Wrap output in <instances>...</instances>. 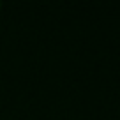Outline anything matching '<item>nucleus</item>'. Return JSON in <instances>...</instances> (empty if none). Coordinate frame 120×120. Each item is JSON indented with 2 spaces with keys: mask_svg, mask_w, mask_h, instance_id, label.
<instances>
[{
  "mask_svg": "<svg viewBox=\"0 0 120 120\" xmlns=\"http://www.w3.org/2000/svg\"><path fill=\"white\" fill-rule=\"evenodd\" d=\"M0 7H2V4H0Z\"/></svg>",
  "mask_w": 120,
  "mask_h": 120,
  "instance_id": "nucleus-1",
  "label": "nucleus"
}]
</instances>
